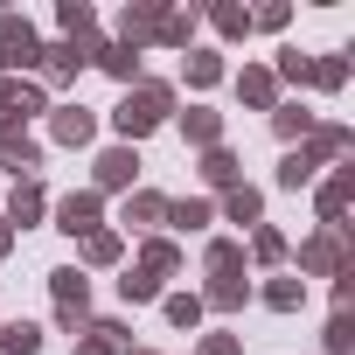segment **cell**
I'll return each instance as SVG.
<instances>
[{"label": "cell", "instance_id": "1", "mask_svg": "<svg viewBox=\"0 0 355 355\" xmlns=\"http://www.w3.org/2000/svg\"><path fill=\"white\" fill-rule=\"evenodd\" d=\"M167 112H174V91H167V84H153V77H139V91H125V98H119L112 125H119V139L132 146V139H146Z\"/></svg>", "mask_w": 355, "mask_h": 355}, {"label": "cell", "instance_id": "2", "mask_svg": "<svg viewBox=\"0 0 355 355\" xmlns=\"http://www.w3.org/2000/svg\"><path fill=\"white\" fill-rule=\"evenodd\" d=\"M49 293H56V327L84 334L91 327V279L77 265H63V272H49Z\"/></svg>", "mask_w": 355, "mask_h": 355}, {"label": "cell", "instance_id": "3", "mask_svg": "<svg viewBox=\"0 0 355 355\" xmlns=\"http://www.w3.org/2000/svg\"><path fill=\"white\" fill-rule=\"evenodd\" d=\"M300 272H320V279L355 272V265H348V223H341V230H327V223H320V230L300 244Z\"/></svg>", "mask_w": 355, "mask_h": 355}, {"label": "cell", "instance_id": "4", "mask_svg": "<svg viewBox=\"0 0 355 355\" xmlns=\"http://www.w3.org/2000/svg\"><path fill=\"white\" fill-rule=\"evenodd\" d=\"M42 63V42L21 15H0V70H35Z\"/></svg>", "mask_w": 355, "mask_h": 355}, {"label": "cell", "instance_id": "5", "mask_svg": "<svg viewBox=\"0 0 355 355\" xmlns=\"http://www.w3.org/2000/svg\"><path fill=\"white\" fill-rule=\"evenodd\" d=\"M0 160H8V174H15V182H35V167H42V146L28 139V125L0 119Z\"/></svg>", "mask_w": 355, "mask_h": 355}, {"label": "cell", "instance_id": "6", "mask_svg": "<svg viewBox=\"0 0 355 355\" xmlns=\"http://www.w3.org/2000/svg\"><path fill=\"white\" fill-rule=\"evenodd\" d=\"M98 209H105V202H98V189H84V196H63V202H56V230H70V237H91V230H98Z\"/></svg>", "mask_w": 355, "mask_h": 355}, {"label": "cell", "instance_id": "7", "mask_svg": "<svg viewBox=\"0 0 355 355\" xmlns=\"http://www.w3.org/2000/svg\"><path fill=\"white\" fill-rule=\"evenodd\" d=\"M348 196H355V167H334L327 182H320V223H327V230H341V209H348Z\"/></svg>", "mask_w": 355, "mask_h": 355}, {"label": "cell", "instance_id": "8", "mask_svg": "<svg viewBox=\"0 0 355 355\" xmlns=\"http://www.w3.org/2000/svg\"><path fill=\"white\" fill-rule=\"evenodd\" d=\"M348 146H355V139H348V125H313V132L300 139V153H306L313 167H327V160H341Z\"/></svg>", "mask_w": 355, "mask_h": 355}, {"label": "cell", "instance_id": "9", "mask_svg": "<svg viewBox=\"0 0 355 355\" xmlns=\"http://www.w3.org/2000/svg\"><path fill=\"white\" fill-rule=\"evenodd\" d=\"M132 174H139V153L132 146H105L98 153V189H132Z\"/></svg>", "mask_w": 355, "mask_h": 355}, {"label": "cell", "instance_id": "10", "mask_svg": "<svg viewBox=\"0 0 355 355\" xmlns=\"http://www.w3.org/2000/svg\"><path fill=\"white\" fill-rule=\"evenodd\" d=\"M237 98H244V105H258V112H272V105H279V77L251 63V70H237Z\"/></svg>", "mask_w": 355, "mask_h": 355}, {"label": "cell", "instance_id": "11", "mask_svg": "<svg viewBox=\"0 0 355 355\" xmlns=\"http://www.w3.org/2000/svg\"><path fill=\"white\" fill-rule=\"evenodd\" d=\"M49 132H56L63 146H84V139L98 132V119H91L84 105H56V119H49Z\"/></svg>", "mask_w": 355, "mask_h": 355}, {"label": "cell", "instance_id": "12", "mask_svg": "<svg viewBox=\"0 0 355 355\" xmlns=\"http://www.w3.org/2000/svg\"><path fill=\"white\" fill-rule=\"evenodd\" d=\"M202 182H209V189H223V196L244 182V167H237V153H230V146H209V153H202Z\"/></svg>", "mask_w": 355, "mask_h": 355}, {"label": "cell", "instance_id": "13", "mask_svg": "<svg viewBox=\"0 0 355 355\" xmlns=\"http://www.w3.org/2000/svg\"><path fill=\"white\" fill-rule=\"evenodd\" d=\"M146 35H160V8H153V0H139V8H125V21H119V42H125V49H139Z\"/></svg>", "mask_w": 355, "mask_h": 355}, {"label": "cell", "instance_id": "14", "mask_svg": "<svg viewBox=\"0 0 355 355\" xmlns=\"http://www.w3.org/2000/svg\"><path fill=\"white\" fill-rule=\"evenodd\" d=\"M98 70H112L119 84H139V49H125V42H98V56H91Z\"/></svg>", "mask_w": 355, "mask_h": 355}, {"label": "cell", "instance_id": "15", "mask_svg": "<svg viewBox=\"0 0 355 355\" xmlns=\"http://www.w3.org/2000/svg\"><path fill=\"white\" fill-rule=\"evenodd\" d=\"M223 216H230V223H244V230H258V223H265V196L237 182V189L223 196Z\"/></svg>", "mask_w": 355, "mask_h": 355}, {"label": "cell", "instance_id": "16", "mask_svg": "<svg viewBox=\"0 0 355 355\" xmlns=\"http://www.w3.org/2000/svg\"><path fill=\"white\" fill-rule=\"evenodd\" d=\"M84 63H91V49H77V42H56V49H42V70H49L56 84H63V77H77Z\"/></svg>", "mask_w": 355, "mask_h": 355}, {"label": "cell", "instance_id": "17", "mask_svg": "<svg viewBox=\"0 0 355 355\" xmlns=\"http://www.w3.org/2000/svg\"><path fill=\"white\" fill-rule=\"evenodd\" d=\"M182 132H189L202 153H209V146H223V119H216V112H202V105H196V112H182Z\"/></svg>", "mask_w": 355, "mask_h": 355}, {"label": "cell", "instance_id": "18", "mask_svg": "<svg viewBox=\"0 0 355 355\" xmlns=\"http://www.w3.org/2000/svg\"><path fill=\"white\" fill-rule=\"evenodd\" d=\"M313 125H320V119H313L306 105H272V132H279V139H306Z\"/></svg>", "mask_w": 355, "mask_h": 355}, {"label": "cell", "instance_id": "19", "mask_svg": "<svg viewBox=\"0 0 355 355\" xmlns=\"http://www.w3.org/2000/svg\"><path fill=\"white\" fill-rule=\"evenodd\" d=\"M125 223H132V230H146V223H167V196H153V189L125 196Z\"/></svg>", "mask_w": 355, "mask_h": 355}, {"label": "cell", "instance_id": "20", "mask_svg": "<svg viewBox=\"0 0 355 355\" xmlns=\"http://www.w3.org/2000/svg\"><path fill=\"white\" fill-rule=\"evenodd\" d=\"M42 216V182H15V196H8V223H35Z\"/></svg>", "mask_w": 355, "mask_h": 355}, {"label": "cell", "instance_id": "21", "mask_svg": "<svg viewBox=\"0 0 355 355\" xmlns=\"http://www.w3.org/2000/svg\"><path fill=\"white\" fill-rule=\"evenodd\" d=\"M202 265H209L216 279H237V272H244V244H230V237H216V244L202 251Z\"/></svg>", "mask_w": 355, "mask_h": 355}, {"label": "cell", "instance_id": "22", "mask_svg": "<svg viewBox=\"0 0 355 355\" xmlns=\"http://www.w3.org/2000/svg\"><path fill=\"white\" fill-rule=\"evenodd\" d=\"M300 300H306V279H300V272H286V279L265 286V306H272V313H293Z\"/></svg>", "mask_w": 355, "mask_h": 355}, {"label": "cell", "instance_id": "23", "mask_svg": "<svg viewBox=\"0 0 355 355\" xmlns=\"http://www.w3.org/2000/svg\"><path fill=\"white\" fill-rule=\"evenodd\" d=\"M244 300H251L244 279H209V293H202V306H216V313H237Z\"/></svg>", "mask_w": 355, "mask_h": 355}, {"label": "cell", "instance_id": "24", "mask_svg": "<svg viewBox=\"0 0 355 355\" xmlns=\"http://www.w3.org/2000/svg\"><path fill=\"white\" fill-rule=\"evenodd\" d=\"M209 216H216V202H202V196H189V202H167V223H174V230H202Z\"/></svg>", "mask_w": 355, "mask_h": 355}, {"label": "cell", "instance_id": "25", "mask_svg": "<svg viewBox=\"0 0 355 355\" xmlns=\"http://www.w3.org/2000/svg\"><path fill=\"white\" fill-rule=\"evenodd\" d=\"M0 355H42V327H28V320L0 327Z\"/></svg>", "mask_w": 355, "mask_h": 355}, {"label": "cell", "instance_id": "26", "mask_svg": "<svg viewBox=\"0 0 355 355\" xmlns=\"http://www.w3.org/2000/svg\"><path fill=\"white\" fill-rule=\"evenodd\" d=\"M174 265H182V251H174V244H167V237H153V244H146V251H139V272H146V279H167V272H174Z\"/></svg>", "mask_w": 355, "mask_h": 355}, {"label": "cell", "instance_id": "27", "mask_svg": "<svg viewBox=\"0 0 355 355\" xmlns=\"http://www.w3.org/2000/svg\"><path fill=\"white\" fill-rule=\"evenodd\" d=\"M189 84H196V91L223 84V56H216V49H189Z\"/></svg>", "mask_w": 355, "mask_h": 355}, {"label": "cell", "instance_id": "28", "mask_svg": "<svg viewBox=\"0 0 355 355\" xmlns=\"http://www.w3.org/2000/svg\"><path fill=\"white\" fill-rule=\"evenodd\" d=\"M306 84L341 91V84H348V56H313V63H306Z\"/></svg>", "mask_w": 355, "mask_h": 355}, {"label": "cell", "instance_id": "29", "mask_svg": "<svg viewBox=\"0 0 355 355\" xmlns=\"http://www.w3.org/2000/svg\"><path fill=\"white\" fill-rule=\"evenodd\" d=\"M119 293H125V306H146V300H160V279H146V272L132 265V272L119 279Z\"/></svg>", "mask_w": 355, "mask_h": 355}, {"label": "cell", "instance_id": "30", "mask_svg": "<svg viewBox=\"0 0 355 355\" xmlns=\"http://www.w3.org/2000/svg\"><path fill=\"white\" fill-rule=\"evenodd\" d=\"M306 182H313V160H306V153L293 146V153L279 160V189H306Z\"/></svg>", "mask_w": 355, "mask_h": 355}, {"label": "cell", "instance_id": "31", "mask_svg": "<svg viewBox=\"0 0 355 355\" xmlns=\"http://www.w3.org/2000/svg\"><path fill=\"white\" fill-rule=\"evenodd\" d=\"M84 265H119V237L112 230H91L84 237Z\"/></svg>", "mask_w": 355, "mask_h": 355}, {"label": "cell", "instance_id": "32", "mask_svg": "<svg viewBox=\"0 0 355 355\" xmlns=\"http://www.w3.org/2000/svg\"><path fill=\"white\" fill-rule=\"evenodd\" d=\"M251 258H258V265H279V258H286V237L258 223V230H251Z\"/></svg>", "mask_w": 355, "mask_h": 355}, {"label": "cell", "instance_id": "33", "mask_svg": "<svg viewBox=\"0 0 355 355\" xmlns=\"http://www.w3.org/2000/svg\"><path fill=\"white\" fill-rule=\"evenodd\" d=\"M189 35H196V15H160V42L167 49H189Z\"/></svg>", "mask_w": 355, "mask_h": 355}, {"label": "cell", "instance_id": "34", "mask_svg": "<svg viewBox=\"0 0 355 355\" xmlns=\"http://www.w3.org/2000/svg\"><path fill=\"white\" fill-rule=\"evenodd\" d=\"M167 320H174V327H196V320H202V300H196V293H174V300H167Z\"/></svg>", "mask_w": 355, "mask_h": 355}, {"label": "cell", "instance_id": "35", "mask_svg": "<svg viewBox=\"0 0 355 355\" xmlns=\"http://www.w3.org/2000/svg\"><path fill=\"white\" fill-rule=\"evenodd\" d=\"M216 35H251V8H237V0L216 8Z\"/></svg>", "mask_w": 355, "mask_h": 355}, {"label": "cell", "instance_id": "36", "mask_svg": "<svg viewBox=\"0 0 355 355\" xmlns=\"http://www.w3.org/2000/svg\"><path fill=\"white\" fill-rule=\"evenodd\" d=\"M348 348H355V320L334 313V320H327V355H348Z\"/></svg>", "mask_w": 355, "mask_h": 355}, {"label": "cell", "instance_id": "37", "mask_svg": "<svg viewBox=\"0 0 355 355\" xmlns=\"http://www.w3.org/2000/svg\"><path fill=\"white\" fill-rule=\"evenodd\" d=\"M306 63H313V56H300V49H279V77H286V84H306Z\"/></svg>", "mask_w": 355, "mask_h": 355}, {"label": "cell", "instance_id": "38", "mask_svg": "<svg viewBox=\"0 0 355 355\" xmlns=\"http://www.w3.org/2000/svg\"><path fill=\"white\" fill-rule=\"evenodd\" d=\"M286 21H293L286 0H272V8H258V15H251V28H286Z\"/></svg>", "mask_w": 355, "mask_h": 355}, {"label": "cell", "instance_id": "39", "mask_svg": "<svg viewBox=\"0 0 355 355\" xmlns=\"http://www.w3.org/2000/svg\"><path fill=\"white\" fill-rule=\"evenodd\" d=\"M196 355H244V341H237V334H202Z\"/></svg>", "mask_w": 355, "mask_h": 355}, {"label": "cell", "instance_id": "40", "mask_svg": "<svg viewBox=\"0 0 355 355\" xmlns=\"http://www.w3.org/2000/svg\"><path fill=\"white\" fill-rule=\"evenodd\" d=\"M77 355H112V348H105L98 334H77Z\"/></svg>", "mask_w": 355, "mask_h": 355}, {"label": "cell", "instance_id": "41", "mask_svg": "<svg viewBox=\"0 0 355 355\" xmlns=\"http://www.w3.org/2000/svg\"><path fill=\"white\" fill-rule=\"evenodd\" d=\"M8 244H15V230H8V216H0V251H8Z\"/></svg>", "mask_w": 355, "mask_h": 355}, {"label": "cell", "instance_id": "42", "mask_svg": "<svg viewBox=\"0 0 355 355\" xmlns=\"http://www.w3.org/2000/svg\"><path fill=\"white\" fill-rule=\"evenodd\" d=\"M0 98H8V77H0Z\"/></svg>", "mask_w": 355, "mask_h": 355}, {"label": "cell", "instance_id": "43", "mask_svg": "<svg viewBox=\"0 0 355 355\" xmlns=\"http://www.w3.org/2000/svg\"><path fill=\"white\" fill-rule=\"evenodd\" d=\"M132 355H153V348H132Z\"/></svg>", "mask_w": 355, "mask_h": 355}]
</instances>
